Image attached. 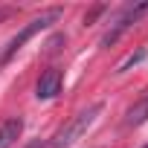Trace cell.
<instances>
[{"mask_svg": "<svg viewBox=\"0 0 148 148\" xmlns=\"http://www.w3.org/2000/svg\"><path fill=\"white\" fill-rule=\"evenodd\" d=\"M142 122H148V96H142L134 108H128V113H125V125L128 128H134V125H142Z\"/></svg>", "mask_w": 148, "mask_h": 148, "instance_id": "6", "label": "cell"}, {"mask_svg": "<svg viewBox=\"0 0 148 148\" xmlns=\"http://www.w3.org/2000/svg\"><path fill=\"white\" fill-rule=\"evenodd\" d=\"M21 134H23V119L21 116L6 119L3 125H0V148H12L21 139Z\"/></svg>", "mask_w": 148, "mask_h": 148, "instance_id": "5", "label": "cell"}, {"mask_svg": "<svg viewBox=\"0 0 148 148\" xmlns=\"http://www.w3.org/2000/svg\"><path fill=\"white\" fill-rule=\"evenodd\" d=\"M61 93V70L49 67L47 73H41V79L35 84V96L38 99H55Z\"/></svg>", "mask_w": 148, "mask_h": 148, "instance_id": "4", "label": "cell"}, {"mask_svg": "<svg viewBox=\"0 0 148 148\" xmlns=\"http://www.w3.org/2000/svg\"><path fill=\"white\" fill-rule=\"evenodd\" d=\"M6 15H9V12H6V9H0V21H3V18H6Z\"/></svg>", "mask_w": 148, "mask_h": 148, "instance_id": "8", "label": "cell"}, {"mask_svg": "<svg viewBox=\"0 0 148 148\" xmlns=\"http://www.w3.org/2000/svg\"><path fill=\"white\" fill-rule=\"evenodd\" d=\"M61 15H64V9H47V12H41L38 18H32V21H29V23H26V26H23L18 35H12V38H9L6 49L0 52V67H3V64H9V58H12V55H18L29 38H35L38 32H44V29H47L49 23H55Z\"/></svg>", "mask_w": 148, "mask_h": 148, "instance_id": "1", "label": "cell"}, {"mask_svg": "<svg viewBox=\"0 0 148 148\" xmlns=\"http://www.w3.org/2000/svg\"><path fill=\"white\" fill-rule=\"evenodd\" d=\"M145 12H148V3H139V6H128V9H125V12L116 18V23L110 26V32L102 38V47H110V44H113V41H116V38H119V35H122V32H125L131 23H136V21L145 15Z\"/></svg>", "mask_w": 148, "mask_h": 148, "instance_id": "3", "label": "cell"}, {"mask_svg": "<svg viewBox=\"0 0 148 148\" xmlns=\"http://www.w3.org/2000/svg\"><path fill=\"white\" fill-rule=\"evenodd\" d=\"M145 148H148V145H145Z\"/></svg>", "mask_w": 148, "mask_h": 148, "instance_id": "9", "label": "cell"}, {"mask_svg": "<svg viewBox=\"0 0 148 148\" xmlns=\"http://www.w3.org/2000/svg\"><path fill=\"white\" fill-rule=\"evenodd\" d=\"M102 108H105L102 102H93L90 108L79 110L76 116H73V119H70V122H67V125H64V128L52 136V148H70L76 139H82V136L87 134V128L96 122V116L102 113Z\"/></svg>", "mask_w": 148, "mask_h": 148, "instance_id": "2", "label": "cell"}, {"mask_svg": "<svg viewBox=\"0 0 148 148\" xmlns=\"http://www.w3.org/2000/svg\"><path fill=\"white\" fill-rule=\"evenodd\" d=\"M142 58H145V49H139V52H134V55H128V58H125V61L119 64V70H116V73H125V70H128L131 64H136V61H142Z\"/></svg>", "mask_w": 148, "mask_h": 148, "instance_id": "7", "label": "cell"}]
</instances>
